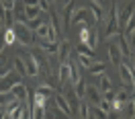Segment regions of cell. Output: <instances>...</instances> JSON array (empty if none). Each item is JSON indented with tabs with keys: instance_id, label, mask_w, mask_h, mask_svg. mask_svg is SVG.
I'll return each mask as SVG.
<instances>
[{
	"instance_id": "7a4b0ae2",
	"label": "cell",
	"mask_w": 135,
	"mask_h": 119,
	"mask_svg": "<svg viewBox=\"0 0 135 119\" xmlns=\"http://www.w3.org/2000/svg\"><path fill=\"white\" fill-rule=\"evenodd\" d=\"M117 31H119V6H117V0H115L113 6H110V10H109V19H107L104 35H107V37H115Z\"/></svg>"
},
{
	"instance_id": "f1b7e54d",
	"label": "cell",
	"mask_w": 135,
	"mask_h": 119,
	"mask_svg": "<svg viewBox=\"0 0 135 119\" xmlns=\"http://www.w3.org/2000/svg\"><path fill=\"white\" fill-rule=\"evenodd\" d=\"M86 45H88V47H92V49H96V45H98V31H96V29L90 31V37H88Z\"/></svg>"
},
{
	"instance_id": "bcb514c9",
	"label": "cell",
	"mask_w": 135,
	"mask_h": 119,
	"mask_svg": "<svg viewBox=\"0 0 135 119\" xmlns=\"http://www.w3.org/2000/svg\"><path fill=\"white\" fill-rule=\"evenodd\" d=\"M119 119H121V117H119Z\"/></svg>"
},
{
	"instance_id": "52a82bcc",
	"label": "cell",
	"mask_w": 135,
	"mask_h": 119,
	"mask_svg": "<svg viewBox=\"0 0 135 119\" xmlns=\"http://www.w3.org/2000/svg\"><path fill=\"white\" fill-rule=\"evenodd\" d=\"M88 12H90V8H84V6H76V8L72 10V17H70V25H86Z\"/></svg>"
},
{
	"instance_id": "7c38bea8",
	"label": "cell",
	"mask_w": 135,
	"mask_h": 119,
	"mask_svg": "<svg viewBox=\"0 0 135 119\" xmlns=\"http://www.w3.org/2000/svg\"><path fill=\"white\" fill-rule=\"evenodd\" d=\"M115 43H117V47L121 49V53H123V59L131 58V47H129V43H127L125 35H123V33H117V39H115Z\"/></svg>"
},
{
	"instance_id": "836d02e7",
	"label": "cell",
	"mask_w": 135,
	"mask_h": 119,
	"mask_svg": "<svg viewBox=\"0 0 135 119\" xmlns=\"http://www.w3.org/2000/svg\"><path fill=\"white\" fill-rule=\"evenodd\" d=\"M78 113H80V117H82V119H88V115H90V105L80 101V111H78Z\"/></svg>"
},
{
	"instance_id": "5bb4252c",
	"label": "cell",
	"mask_w": 135,
	"mask_h": 119,
	"mask_svg": "<svg viewBox=\"0 0 135 119\" xmlns=\"http://www.w3.org/2000/svg\"><path fill=\"white\" fill-rule=\"evenodd\" d=\"M109 58H110V62H113L115 66H119L121 62H125V59H123V53H121V49L117 47V43H115V41L109 45Z\"/></svg>"
},
{
	"instance_id": "2e32d148",
	"label": "cell",
	"mask_w": 135,
	"mask_h": 119,
	"mask_svg": "<svg viewBox=\"0 0 135 119\" xmlns=\"http://www.w3.org/2000/svg\"><path fill=\"white\" fill-rule=\"evenodd\" d=\"M41 49L47 53V56H57L59 51V41H43L41 43Z\"/></svg>"
},
{
	"instance_id": "83f0119b",
	"label": "cell",
	"mask_w": 135,
	"mask_h": 119,
	"mask_svg": "<svg viewBox=\"0 0 135 119\" xmlns=\"http://www.w3.org/2000/svg\"><path fill=\"white\" fill-rule=\"evenodd\" d=\"M17 23V19H15V12L12 10H6V15H4V29H12V25Z\"/></svg>"
},
{
	"instance_id": "4dcf8cb0",
	"label": "cell",
	"mask_w": 135,
	"mask_h": 119,
	"mask_svg": "<svg viewBox=\"0 0 135 119\" xmlns=\"http://www.w3.org/2000/svg\"><path fill=\"white\" fill-rule=\"evenodd\" d=\"M92 62H96L94 58H86V56H78V64H80V68H90L92 66Z\"/></svg>"
},
{
	"instance_id": "6da1fadb",
	"label": "cell",
	"mask_w": 135,
	"mask_h": 119,
	"mask_svg": "<svg viewBox=\"0 0 135 119\" xmlns=\"http://www.w3.org/2000/svg\"><path fill=\"white\" fill-rule=\"evenodd\" d=\"M12 31L17 33V41L21 43V45H31V41H33V31L27 27V23H21V21H17L15 25H12Z\"/></svg>"
},
{
	"instance_id": "d590c367",
	"label": "cell",
	"mask_w": 135,
	"mask_h": 119,
	"mask_svg": "<svg viewBox=\"0 0 135 119\" xmlns=\"http://www.w3.org/2000/svg\"><path fill=\"white\" fill-rule=\"evenodd\" d=\"M0 2L6 10H15V4H17V0H0Z\"/></svg>"
},
{
	"instance_id": "e575fe53",
	"label": "cell",
	"mask_w": 135,
	"mask_h": 119,
	"mask_svg": "<svg viewBox=\"0 0 135 119\" xmlns=\"http://www.w3.org/2000/svg\"><path fill=\"white\" fill-rule=\"evenodd\" d=\"M98 107H100L102 111H107V113H109V111H113V103H110V101H107V99H102Z\"/></svg>"
},
{
	"instance_id": "f35d334b",
	"label": "cell",
	"mask_w": 135,
	"mask_h": 119,
	"mask_svg": "<svg viewBox=\"0 0 135 119\" xmlns=\"http://www.w3.org/2000/svg\"><path fill=\"white\" fill-rule=\"evenodd\" d=\"M102 99H107V101H115V93H113V90H109V93H102Z\"/></svg>"
},
{
	"instance_id": "d6986e66",
	"label": "cell",
	"mask_w": 135,
	"mask_h": 119,
	"mask_svg": "<svg viewBox=\"0 0 135 119\" xmlns=\"http://www.w3.org/2000/svg\"><path fill=\"white\" fill-rule=\"evenodd\" d=\"M98 88H100V93H109V90H113V80H110L107 74H100V84H98Z\"/></svg>"
},
{
	"instance_id": "4316f807",
	"label": "cell",
	"mask_w": 135,
	"mask_h": 119,
	"mask_svg": "<svg viewBox=\"0 0 135 119\" xmlns=\"http://www.w3.org/2000/svg\"><path fill=\"white\" fill-rule=\"evenodd\" d=\"M15 70H17L21 76H27V68H25V62H23V58L21 56H17L15 58Z\"/></svg>"
},
{
	"instance_id": "44dd1931",
	"label": "cell",
	"mask_w": 135,
	"mask_h": 119,
	"mask_svg": "<svg viewBox=\"0 0 135 119\" xmlns=\"http://www.w3.org/2000/svg\"><path fill=\"white\" fill-rule=\"evenodd\" d=\"M78 56H86V58H94V49L92 47H88V45H86V43H78Z\"/></svg>"
},
{
	"instance_id": "f6af8a7d",
	"label": "cell",
	"mask_w": 135,
	"mask_h": 119,
	"mask_svg": "<svg viewBox=\"0 0 135 119\" xmlns=\"http://www.w3.org/2000/svg\"><path fill=\"white\" fill-rule=\"evenodd\" d=\"M131 119H135V117H131Z\"/></svg>"
},
{
	"instance_id": "7bdbcfd3",
	"label": "cell",
	"mask_w": 135,
	"mask_h": 119,
	"mask_svg": "<svg viewBox=\"0 0 135 119\" xmlns=\"http://www.w3.org/2000/svg\"><path fill=\"white\" fill-rule=\"evenodd\" d=\"M4 111H6V107H4V105H0V113H4Z\"/></svg>"
},
{
	"instance_id": "ffe728a7",
	"label": "cell",
	"mask_w": 135,
	"mask_h": 119,
	"mask_svg": "<svg viewBox=\"0 0 135 119\" xmlns=\"http://www.w3.org/2000/svg\"><path fill=\"white\" fill-rule=\"evenodd\" d=\"M72 86H74V93H76L78 99H84V97H86V84H84V80H82V78H80L78 82H74Z\"/></svg>"
},
{
	"instance_id": "d6a6232c",
	"label": "cell",
	"mask_w": 135,
	"mask_h": 119,
	"mask_svg": "<svg viewBox=\"0 0 135 119\" xmlns=\"http://www.w3.org/2000/svg\"><path fill=\"white\" fill-rule=\"evenodd\" d=\"M25 23H27V27H29V29H31L33 33H35V31H37V29L43 25V21H41L39 17H37V19H31V21H25Z\"/></svg>"
},
{
	"instance_id": "8fae6325",
	"label": "cell",
	"mask_w": 135,
	"mask_h": 119,
	"mask_svg": "<svg viewBox=\"0 0 135 119\" xmlns=\"http://www.w3.org/2000/svg\"><path fill=\"white\" fill-rule=\"evenodd\" d=\"M15 68V59H12V64H10L8 59V53H6V47L0 51V76H4V74H8L10 70Z\"/></svg>"
},
{
	"instance_id": "7402d4cb",
	"label": "cell",
	"mask_w": 135,
	"mask_h": 119,
	"mask_svg": "<svg viewBox=\"0 0 135 119\" xmlns=\"http://www.w3.org/2000/svg\"><path fill=\"white\" fill-rule=\"evenodd\" d=\"M41 15V8L39 6H25V19L31 21V19H37Z\"/></svg>"
},
{
	"instance_id": "e0dca14e",
	"label": "cell",
	"mask_w": 135,
	"mask_h": 119,
	"mask_svg": "<svg viewBox=\"0 0 135 119\" xmlns=\"http://www.w3.org/2000/svg\"><path fill=\"white\" fill-rule=\"evenodd\" d=\"M31 119H45V105H35V103H31Z\"/></svg>"
},
{
	"instance_id": "277c9868",
	"label": "cell",
	"mask_w": 135,
	"mask_h": 119,
	"mask_svg": "<svg viewBox=\"0 0 135 119\" xmlns=\"http://www.w3.org/2000/svg\"><path fill=\"white\" fill-rule=\"evenodd\" d=\"M117 68H119V76H121V80H123V84L125 86H133L135 68L131 66V62H121Z\"/></svg>"
},
{
	"instance_id": "f546056e",
	"label": "cell",
	"mask_w": 135,
	"mask_h": 119,
	"mask_svg": "<svg viewBox=\"0 0 135 119\" xmlns=\"http://www.w3.org/2000/svg\"><path fill=\"white\" fill-rule=\"evenodd\" d=\"M4 41H6V45L17 43V33H15L12 29H4Z\"/></svg>"
},
{
	"instance_id": "60d3db41",
	"label": "cell",
	"mask_w": 135,
	"mask_h": 119,
	"mask_svg": "<svg viewBox=\"0 0 135 119\" xmlns=\"http://www.w3.org/2000/svg\"><path fill=\"white\" fill-rule=\"evenodd\" d=\"M107 119H119V111H109V113H107Z\"/></svg>"
},
{
	"instance_id": "5b68a950",
	"label": "cell",
	"mask_w": 135,
	"mask_h": 119,
	"mask_svg": "<svg viewBox=\"0 0 135 119\" xmlns=\"http://www.w3.org/2000/svg\"><path fill=\"white\" fill-rule=\"evenodd\" d=\"M64 88H66V93H64V97L68 99V105H70V111H72V117L74 115H78V111H80V101L82 99H78L76 93H74V86L70 84H64Z\"/></svg>"
},
{
	"instance_id": "603a6c76",
	"label": "cell",
	"mask_w": 135,
	"mask_h": 119,
	"mask_svg": "<svg viewBox=\"0 0 135 119\" xmlns=\"http://www.w3.org/2000/svg\"><path fill=\"white\" fill-rule=\"evenodd\" d=\"M135 94H131V93H127V90H117V94H115V101H119V103H123L125 105L127 101H131Z\"/></svg>"
},
{
	"instance_id": "cb8c5ba5",
	"label": "cell",
	"mask_w": 135,
	"mask_h": 119,
	"mask_svg": "<svg viewBox=\"0 0 135 119\" xmlns=\"http://www.w3.org/2000/svg\"><path fill=\"white\" fill-rule=\"evenodd\" d=\"M90 12H92V17H94V21H96V23L104 21V12H102V6H98V4H92Z\"/></svg>"
},
{
	"instance_id": "9c48e42d",
	"label": "cell",
	"mask_w": 135,
	"mask_h": 119,
	"mask_svg": "<svg viewBox=\"0 0 135 119\" xmlns=\"http://www.w3.org/2000/svg\"><path fill=\"white\" fill-rule=\"evenodd\" d=\"M86 97H88V103L92 107H98L102 101V93L98 86H92V84H86Z\"/></svg>"
},
{
	"instance_id": "ac0fdd59",
	"label": "cell",
	"mask_w": 135,
	"mask_h": 119,
	"mask_svg": "<svg viewBox=\"0 0 135 119\" xmlns=\"http://www.w3.org/2000/svg\"><path fill=\"white\" fill-rule=\"evenodd\" d=\"M68 53H70V45H68V41H59V51H57L59 64H66V62H68Z\"/></svg>"
},
{
	"instance_id": "8d00e7d4",
	"label": "cell",
	"mask_w": 135,
	"mask_h": 119,
	"mask_svg": "<svg viewBox=\"0 0 135 119\" xmlns=\"http://www.w3.org/2000/svg\"><path fill=\"white\" fill-rule=\"evenodd\" d=\"M125 39H127V43H129V47H131V53H133V49H135V31L131 35H127Z\"/></svg>"
},
{
	"instance_id": "ba28073f",
	"label": "cell",
	"mask_w": 135,
	"mask_h": 119,
	"mask_svg": "<svg viewBox=\"0 0 135 119\" xmlns=\"http://www.w3.org/2000/svg\"><path fill=\"white\" fill-rule=\"evenodd\" d=\"M10 94H12V99H17V101H21V103H27L29 97H31L29 88H27L23 82H18V84L12 86V88H10Z\"/></svg>"
},
{
	"instance_id": "1f68e13d",
	"label": "cell",
	"mask_w": 135,
	"mask_h": 119,
	"mask_svg": "<svg viewBox=\"0 0 135 119\" xmlns=\"http://www.w3.org/2000/svg\"><path fill=\"white\" fill-rule=\"evenodd\" d=\"M35 35H37L39 39H47V35H49V25H47V23H43V25L35 31Z\"/></svg>"
},
{
	"instance_id": "484cf974",
	"label": "cell",
	"mask_w": 135,
	"mask_h": 119,
	"mask_svg": "<svg viewBox=\"0 0 135 119\" xmlns=\"http://www.w3.org/2000/svg\"><path fill=\"white\" fill-rule=\"evenodd\" d=\"M104 70H107V66L102 62H92V66L88 68V72L90 74H104Z\"/></svg>"
},
{
	"instance_id": "d4e9b609",
	"label": "cell",
	"mask_w": 135,
	"mask_h": 119,
	"mask_svg": "<svg viewBox=\"0 0 135 119\" xmlns=\"http://www.w3.org/2000/svg\"><path fill=\"white\" fill-rule=\"evenodd\" d=\"M37 93H39V94H43V97H47V99H51V97L55 94V90H53V88H51L49 84H45V82H43V84H39Z\"/></svg>"
},
{
	"instance_id": "74e56055",
	"label": "cell",
	"mask_w": 135,
	"mask_h": 119,
	"mask_svg": "<svg viewBox=\"0 0 135 119\" xmlns=\"http://www.w3.org/2000/svg\"><path fill=\"white\" fill-rule=\"evenodd\" d=\"M39 8L45 10V12H49L51 6H49V0H39Z\"/></svg>"
},
{
	"instance_id": "9a60e30c",
	"label": "cell",
	"mask_w": 135,
	"mask_h": 119,
	"mask_svg": "<svg viewBox=\"0 0 135 119\" xmlns=\"http://www.w3.org/2000/svg\"><path fill=\"white\" fill-rule=\"evenodd\" d=\"M70 76H72V66H70V62L66 64H59V84L64 86L70 82Z\"/></svg>"
},
{
	"instance_id": "8992f818",
	"label": "cell",
	"mask_w": 135,
	"mask_h": 119,
	"mask_svg": "<svg viewBox=\"0 0 135 119\" xmlns=\"http://www.w3.org/2000/svg\"><path fill=\"white\" fill-rule=\"evenodd\" d=\"M21 58H23V62H25V68H27V76H39V66H37V59H35L33 51L29 53V51H25V53H21Z\"/></svg>"
},
{
	"instance_id": "3957f363",
	"label": "cell",
	"mask_w": 135,
	"mask_h": 119,
	"mask_svg": "<svg viewBox=\"0 0 135 119\" xmlns=\"http://www.w3.org/2000/svg\"><path fill=\"white\" fill-rule=\"evenodd\" d=\"M21 78H23V76H21V74H18L15 68L10 70L8 74L0 76V93L8 94V93H10V88H12L15 84H18V82H21Z\"/></svg>"
},
{
	"instance_id": "ee69618b",
	"label": "cell",
	"mask_w": 135,
	"mask_h": 119,
	"mask_svg": "<svg viewBox=\"0 0 135 119\" xmlns=\"http://www.w3.org/2000/svg\"><path fill=\"white\" fill-rule=\"evenodd\" d=\"M131 66H133V68H135V53H133V64H131Z\"/></svg>"
},
{
	"instance_id": "ab89813d",
	"label": "cell",
	"mask_w": 135,
	"mask_h": 119,
	"mask_svg": "<svg viewBox=\"0 0 135 119\" xmlns=\"http://www.w3.org/2000/svg\"><path fill=\"white\" fill-rule=\"evenodd\" d=\"M25 6H39V0H23Z\"/></svg>"
},
{
	"instance_id": "b9f144b4",
	"label": "cell",
	"mask_w": 135,
	"mask_h": 119,
	"mask_svg": "<svg viewBox=\"0 0 135 119\" xmlns=\"http://www.w3.org/2000/svg\"><path fill=\"white\" fill-rule=\"evenodd\" d=\"M94 4H98V6H102V2H104V0H92Z\"/></svg>"
},
{
	"instance_id": "30bf717a",
	"label": "cell",
	"mask_w": 135,
	"mask_h": 119,
	"mask_svg": "<svg viewBox=\"0 0 135 119\" xmlns=\"http://www.w3.org/2000/svg\"><path fill=\"white\" fill-rule=\"evenodd\" d=\"M45 119H72L70 115H66L64 111L57 109V105L53 103L51 105V101L47 103V107H45Z\"/></svg>"
},
{
	"instance_id": "4fadbf2b",
	"label": "cell",
	"mask_w": 135,
	"mask_h": 119,
	"mask_svg": "<svg viewBox=\"0 0 135 119\" xmlns=\"http://www.w3.org/2000/svg\"><path fill=\"white\" fill-rule=\"evenodd\" d=\"M53 103L57 105L59 111H64L66 115H70V117H72V111H70V105H68V99L64 97V93H55V94H53Z\"/></svg>"
}]
</instances>
